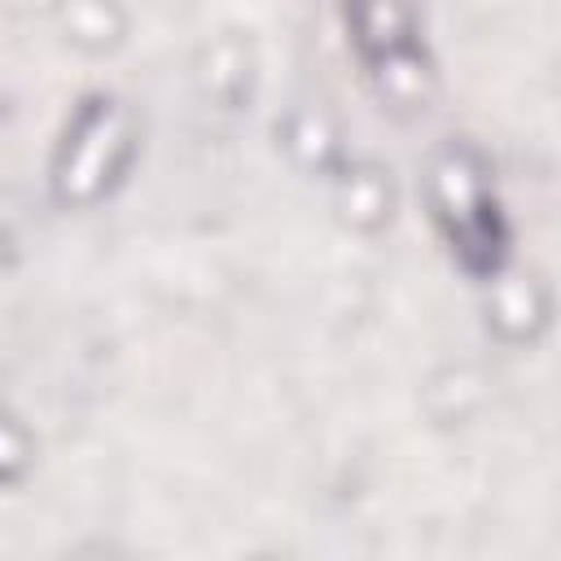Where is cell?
<instances>
[{
  "label": "cell",
  "mask_w": 561,
  "mask_h": 561,
  "mask_svg": "<svg viewBox=\"0 0 561 561\" xmlns=\"http://www.w3.org/2000/svg\"><path fill=\"white\" fill-rule=\"evenodd\" d=\"M127 158H131V118L118 101L96 96L79 110V118L70 123V131L57 149L53 188L61 202L88 206L118 180Z\"/></svg>",
  "instance_id": "cell-1"
},
{
  "label": "cell",
  "mask_w": 561,
  "mask_h": 561,
  "mask_svg": "<svg viewBox=\"0 0 561 561\" xmlns=\"http://www.w3.org/2000/svg\"><path fill=\"white\" fill-rule=\"evenodd\" d=\"M430 197L469 263H491V197L469 149H447L430 171Z\"/></svg>",
  "instance_id": "cell-2"
},
{
  "label": "cell",
  "mask_w": 561,
  "mask_h": 561,
  "mask_svg": "<svg viewBox=\"0 0 561 561\" xmlns=\"http://www.w3.org/2000/svg\"><path fill=\"white\" fill-rule=\"evenodd\" d=\"M355 35L381 61L394 53H408V39H412L408 0H355Z\"/></svg>",
  "instance_id": "cell-3"
},
{
  "label": "cell",
  "mask_w": 561,
  "mask_h": 561,
  "mask_svg": "<svg viewBox=\"0 0 561 561\" xmlns=\"http://www.w3.org/2000/svg\"><path fill=\"white\" fill-rule=\"evenodd\" d=\"M342 210H346V219L359 224V228L381 224L386 210H390V188H386V180H381L377 171H359V175H351L346 188H342Z\"/></svg>",
  "instance_id": "cell-4"
},
{
  "label": "cell",
  "mask_w": 561,
  "mask_h": 561,
  "mask_svg": "<svg viewBox=\"0 0 561 561\" xmlns=\"http://www.w3.org/2000/svg\"><path fill=\"white\" fill-rule=\"evenodd\" d=\"M26 456H31V447H26L22 425H18L13 416L0 412V482L18 478V473L26 469Z\"/></svg>",
  "instance_id": "cell-5"
}]
</instances>
